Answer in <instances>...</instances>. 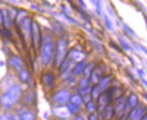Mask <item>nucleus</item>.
I'll list each match as a JSON object with an SVG mask.
<instances>
[{"label": "nucleus", "instance_id": "obj_1", "mask_svg": "<svg viewBox=\"0 0 147 120\" xmlns=\"http://www.w3.org/2000/svg\"><path fill=\"white\" fill-rule=\"evenodd\" d=\"M51 49H52L51 44H46L45 47H43V49H42V58H43V62L45 64L49 63V59H50Z\"/></svg>", "mask_w": 147, "mask_h": 120}, {"label": "nucleus", "instance_id": "obj_3", "mask_svg": "<svg viewBox=\"0 0 147 120\" xmlns=\"http://www.w3.org/2000/svg\"><path fill=\"white\" fill-rule=\"evenodd\" d=\"M90 120H96L94 116H90Z\"/></svg>", "mask_w": 147, "mask_h": 120}, {"label": "nucleus", "instance_id": "obj_2", "mask_svg": "<svg viewBox=\"0 0 147 120\" xmlns=\"http://www.w3.org/2000/svg\"><path fill=\"white\" fill-rule=\"evenodd\" d=\"M44 82H46L48 86H51V85L53 84L54 78H53V76H51L50 73H47V76L44 77Z\"/></svg>", "mask_w": 147, "mask_h": 120}]
</instances>
